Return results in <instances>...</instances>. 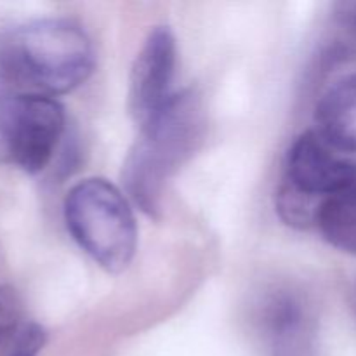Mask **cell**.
I'll use <instances>...</instances> for the list:
<instances>
[{
  "label": "cell",
  "mask_w": 356,
  "mask_h": 356,
  "mask_svg": "<svg viewBox=\"0 0 356 356\" xmlns=\"http://www.w3.org/2000/svg\"><path fill=\"white\" fill-rule=\"evenodd\" d=\"M92 68V42L70 19L31 21L0 37V76L23 92L49 97L70 92Z\"/></svg>",
  "instance_id": "1"
},
{
  "label": "cell",
  "mask_w": 356,
  "mask_h": 356,
  "mask_svg": "<svg viewBox=\"0 0 356 356\" xmlns=\"http://www.w3.org/2000/svg\"><path fill=\"white\" fill-rule=\"evenodd\" d=\"M204 115L193 92H179L165 110L141 127L124 165V184L132 200L149 216L160 211L163 188L202 138Z\"/></svg>",
  "instance_id": "2"
},
{
  "label": "cell",
  "mask_w": 356,
  "mask_h": 356,
  "mask_svg": "<svg viewBox=\"0 0 356 356\" xmlns=\"http://www.w3.org/2000/svg\"><path fill=\"white\" fill-rule=\"evenodd\" d=\"M66 228L80 249L101 268L118 273L138 247V226L131 204L110 181L90 177L76 183L65 200Z\"/></svg>",
  "instance_id": "3"
},
{
  "label": "cell",
  "mask_w": 356,
  "mask_h": 356,
  "mask_svg": "<svg viewBox=\"0 0 356 356\" xmlns=\"http://www.w3.org/2000/svg\"><path fill=\"white\" fill-rule=\"evenodd\" d=\"M355 172L356 163L341 156L318 132L301 134L289 149L277 197L282 218L298 226L315 222L320 204Z\"/></svg>",
  "instance_id": "4"
},
{
  "label": "cell",
  "mask_w": 356,
  "mask_h": 356,
  "mask_svg": "<svg viewBox=\"0 0 356 356\" xmlns=\"http://www.w3.org/2000/svg\"><path fill=\"white\" fill-rule=\"evenodd\" d=\"M61 104L49 96L0 92V160L28 174L51 163L65 134Z\"/></svg>",
  "instance_id": "5"
},
{
  "label": "cell",
  "mask_w": 356,
  "mask_h": 356,
  "mask_svg": "<svg viewBox=\"0 0 356 356\" xmlns=\"http://www.w3.org/2000/svg\"><path fill=\"white\" fill-rule=\"evenodd\" d=\"M176 38L167 26L149 31L136 56L129 80V110L139 127L155 120L172 101L176 73Z\"/></svg>",
  "instance_id": "6"
},
{
  "label": "cell",
  "mask_w": 356,
  "mask_h": 356,
  "mask_svg": "<svg viewBox=\"0 0 356 356\" xmlns=\"http://www.w3.org/2000/svg\"><path fill=\"white\" fill-rule=\"evenodd\" d=\"M318 134L341 153H356V73L337 80L316 106Z\"/></svg>",
  "instance_id": "7"
},
{
  "label": "cell",
  "mask_w": 356,
  "mask_h": 356,
  "mask_svg": "<svg viewBox=\"0 0 356 356\" xmlns=\"http://www.w3.org/2000/svg\"><path fill=\"white\" fill-rule=\"evenodd\" d=\"M315 225L330 245L356 256V172L320 204Z\"/></svg>",
  "instance_id": "8"
},
{
  "label": "cell",
  "mask_w": 356,
  "mask_h": 356,
  "mask_svg": "<svg viewBox=\"0 0 356 356\" xmlns=\"http://www.w3.org/2000/svg\"><path fill=\"white\" fill-rule=\"evenodd\" d=\"M21 330L19 296L10 285H0V356L9 355Z\"/></svg>",
  "instance_id": "9"
},
{
  "label": "cell",
  "mask_w": 356,
  "mask_h": 356,
  "mask_svg": "<svg viewBox=\"0 0 356 356\" xmlns=\"http://www.w3.org/2000/svg\"><path fill=\"white\" fill-rule=\"evenodd\" d=\"M45 343V332L37 323L23 327L19 337L7 356H37Z\"/></svg>",
  "instance_id": "10"
},
{
  "label": "cell",
  "mask_w": 356,
  "mask_h": 356,
  "mask_svg": "<svg viewBox=\"0 0 356 356\" xmlns=\"http://www.w3.org/2000/svg\"><path fill=\"white\" fill-rule=\"evenodd\" d=\"M351 23H353V26L356 28V7H355L353 13H351Z\"/></svg>",
  "instance_id": "11"
}]
</instances>
